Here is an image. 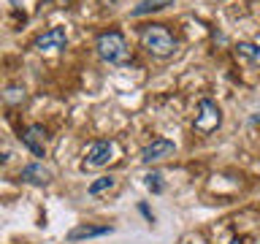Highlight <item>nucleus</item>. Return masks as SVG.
Wrapping results in <instances>:
<instances>
[{
  "mask_svg": "<svg viewBox=\"0 0 260 244\" xmlns=\"http://www.w3.org/2000/svg\"><path fill=\"white\" fill-rule=\"evenodd\" d=\"M65 44H68L65 27H49L32 41V49H38V52H60V49H65Z\"/></svg>",
  "mask_w": 260,
  "mask_h": 244,
  "instance_id": "nucleus-6",
  "label": "nucleus"
},
{
  "mask_svg": "<svg viewBox=\"0 0 260 244\" xmlns=\"http://www.w3.org/2000/svg\"><path fill=\"white\" fill-rule=\"evenodd\" d=\"M219 122H222L219 106L214 101H209V98H203V101L198 103V114H195V119H192V128L198 130V133L209 136V133H214V130L219 128Z\"/></svg>",
  "mask_w": 260,
  "mask_h": 244,
  "instance_id": "nucleus-3",
  "label": "nucleus"
},
{
  "mask_svg": "<svg viewBox=\"0 0 260 244\" xmlns=\"http://www.w3.org/2000/svg\"><path fill=\"white\" fill-rule=\"evenodd\" d=\"M236 57L244 63H249V65H257L260 63V49L257 44H249V41H244V44L236 46Z\"/></svg>",
  "mask_w": 260,
  "mask_h": 244,
  "instance_id": "nucleus-10",
  "label": "nucleus"
},
{
  "mask_svg": "<svg viewBox=\"0 0 260 244\" xmlns=\"http://www.w3.org/2000/svg\"><path fill=\"white\" fill-rule=\"evenodd\" d=\"M95 49H98V54H101V60H106L109 65H122V63H127V57H130L125 36L117 33V30L101 33L98 41H95Z\"/></svg>",
  "mask_w": 260,
  "mask_h": 244,
  "instance_id": "nucleus-2",
  "label": "nucleus"
},
{
  "mask_svg": "<svg viewBox=\"0 0 260 244\" xmlns=\"http://www.w3.org/2000/svg\"><path fill=\"white\" fill-rule=\"evenodd\" d=\"M114 185H117V176H111V174H109V176H98L95 182H92V185L87 187V193L92 195V198H98V195L109 193V190H111Z\"/></svg>",
  "mask_w": 260,
  "mask_h": 244,
  "instance_id": "nucleus-12",
  "label": "nucleus"
},
{
  "mask_svg": "<svg viewBox=\"0 0 260 244\" xmlns=\"http://www.w3.org/2000/svg\"><path fill=\"white\" fill-rule=\"evenodd\" d=\"M111 231H114L111 225H79V228H73V231H68L65 239L68 241H84V239H98V236H109Z\"/></svg>",
  "mask_w": 260,
  "mask_h": 244,
  "instance_id": "nucleus-9",
  "label": "nucleus"
},
{
  "mask_svg": "<svg viewBox=\"0 0 260 244\" xmlns=\"http://www.w3.org/2000/svg\"><path fill=\"white\" fill-rule=\"evenodd\" d=\"M46 128L44 125H30V128H24L22 130V144H24V149H30L36 158H46Z\"/></svg>",
  "mask_w": 260,
  "mask_h": 244,
  "instance_id": "nucleus-7",
  "label": "nucleus"
},
{
  "mask_svg": "<svg viewBox=\"0 0 260 244\" xmlns=\"http://www.w3.org/2000/svg\"><path fill=\"white\" fill-rule=\"evenodd\" d=\"M19 176H22V182H27V185H49L52 182V168L44 166V163H27Z\"/></svg>",
  "mask_w": 260,
  "mask_h": 244,
  "instance_id": "nucleus-8",
  "label": "nucleus"
},
{
  "mask_svg": "<svg viewBox=\"0 0 260 244\" xmlns=\"http://www.w3.org/2000/svg\"><path fill=\"white\" fill-rule=\"evenodd\" d=\"M144 185L149 187L152 193H162V187H166V185H162V174H160V171H149V174L144 176Z\"/></svg>",
  "mask_w": 260,
  "mask_h": 244,
  "instance_id": "nucleus-14",
  "label": "nucleus"
},
{
  "mask_svg": "<svg viewBox=\"0 0 260 244\" xmlns=\"http://www.w3.org/2000/svg\"><path fill=\"white\" fill-rule=\"evenodd\" d=\"M174 0H141L133 11H130V16H144V14H152V11H160V8L171 6Z\"/></svg>",
  "mask_w": 260,
  "mask_h": 244,
  "instance_id": "nucleus-11",
  "label": "nucleus"
},
{
  "mask_svg": "<svg viewBox=\"0 0 260 244\" xmlns=\"http://www.w3.org/2000/svg\"><path fill=\"white\" fill-rule=\"evenodd\" d=\"M3 101H6V103H22V101H24V87L8 84V87L3 89Z\"/></svg>",
  "mask_w": 260,
  "mask_h": 244,
  "instance_id": "nucleus-13",
  "label": "nucleus"
},
{
  "mask_svg": "<svg viewBox=\"0 0 260 244\" xmlns=\"http://www.w3.org/2000/svg\"><path fill=\"white\" fill-rule=\"evenodd\" d=\"M138 38H141L144 52L157 57V60H168L176 52V38L171 36V30L166 24H146V27H141V36Z\"/></svg>",
  "mask_w": 260,
  "mask_h": 244,
  "instance_id": "nucleus-1",
  "label": "nucleus"
},
{
  "mask_svg": "<svg viewBox=\"0 0 260 244\" xmlns=\"http://www.w3.org/2000/svg\"><path fill=\"white\" fill-rule=\"evenodd\" d=\"M225 244H244L241 239H231V241H225Z\"/></svg>",
  "mask_w": 260,
  "mask_h": 244,
  "instance_id": "nucleus-15",
  "label": "nucleus"
},
{
  "mask_svg": "<svg viewBox=\"0 0 260 244\" xmlns=\"http://www.w3.org/2000/svg\"><path fill=\"white\" fill-rule=\"evenodd\" d=\"M174 152H176V144L171 138H154V141H149L141 149V163L144 166H152V163L174 158Z\"/></svg>",
  "mask_w": 260,
  "mask_h": 244,
  "instance_id": "nucleus-4",
  "label": "nucleus"
},
{
  "mask_svg": "<svg viewBox=\"0 0 260 244\" xmlns=\"http://www.w3.org/2000/svg\"><path fill=\"white\" fill-rule=\"evenodd\" d=\"M114 152H117L114 141H95V144H89V149L84 155V168H103V166H109V163L114 160Z\"/></svg>",
  "mask_w": 260,
  "mask_h": 244,
  "instance_id": "nucleus-5",
  "label": "nucleus"
}]
</instances>
